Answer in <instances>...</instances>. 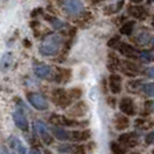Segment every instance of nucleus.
I'll list each match as a JSON object with an SVG mask.
<instances>
[{"instance_id": "1", "label": "nucleus", "mask_w": 154, "mask_h": 154, "mask_svg": "<svg viewBox=\"0 0 154 154\" xmlns=\"http://www.w3.org/2000/svg\"><path fill=\"white\" fill-rule=\"evenodd\" d=\"M62 44V36L58 34H49L43 38L39 45V54L43 56H54L59 52Z\"/></svg>"}, {"instance_id": "2", "label": "nucleus", "mask_w": 154, "mask_h": 154, "mask_svg": "<svg viewBox=\"0 0 154 154\" xmlns=\"http://www.w3.org/2000/svg\"><path fill=\"white\" fill-rule=\"evenodd\" d=\"M62 7L69 15H78L84 12V4L81 0H62Z\"/></svg>"}, {"instance_id": "3", "label": "nucleus", "mask_w": 154, "mask_h": 154, "mask_svg": "<svg viewBox=\"0 0 154 154\" xmlns=\"http://www.w3.org/2000/svg\"><path fill=\"white\" fill-rule=\"evenodd\" d=\"M32 128H34V131L38 134L41 138L43 139V141L45 143V145H50L54 143V138L51 137L49 129L45 124L41 121H36L32 123Z\"/></svg>"}, {"instance_id": "4", "label": "nucleus", "mask_w": 154, "mask_h": 154, "mask_svg": "<svg viewBox=\"0 0 154 154\" xmlns=\"http://www.w3.org/2000/svg\"><path fill=\"white\" fill-rule=\"evenodd\" d=\"M27 100L29 101V103L37 110L43 111V110L48 109V102H46L45 97L43 95H41L39 93H28L27 94Z\"/></svg>"}, {"instance_id": "5", "label": "nucleus", "mask_w": 154, "mask_h": 154, "mask_svg": "<svg viewBox=\"0 0 154 154\" xmlns=\"http://www.w3.org/2000/svg\"><path fill=\"white\" fill-rule=\"evenodd\" d=\"M34 73L36 77L41 78V79H45V80H51L54 79V69L46 64H41V63H36L34 64Z\"/></svg>"}, {"instance_id": "6", "label": "nucleus", "mask_w": 154, "mask_h": 154, "mask_svg": "<svg viewBox=\"0 0 154 154\" xmlns=\"http://www.w3.org/2000/svg\"><path fill=\"white\" fill-rule=\"evenodd\" d=\"M52 100L54 102L57 104V106H59V107H62V108H66V107H69V104H71V95L67 94V93L65 92L64 89H54V92H52Z\"/></svg>"}, {"instance_id": "7", "label": "nucleus", "mask_w": 154, "mask_h": 154, "mask_svg": "<svg viewBox=\"0 0 154 154\" xmlns=\"http://www.w3.org/2000/svg\"><path fill=\"white\" fill-rule=\"evenodd\" d=\"M51 123H54L57 126H64V128H72V126H81L84 125L80 122H77L73 118H66L62 115H52L50 118Z\"/></svg>"}, {"instance_id": "8", "label": "nucleus", "mask_w": 154, "mask_h": 154, "mask_svg": "<svg viewBox=\"0 0 154 154\" xmlns=\"http://www.w3.org/2000/svg\"><path fill=\"white\" fill-rule=\"evenodd\" d=\"M119 110L128 116H133L136 114V107L132 99L130 97H123L119 101Z\"/></svg>"}, {"instance_id": "9", "label": "nucleus", "mask_w": 154, "mask_h": 154, "mask_svg": "<svg viewBox=\"0 0 154 154\" xmlns=\"http://www.w3.org/2000/svg\"><path fill=\"white\" fill-rule=\"evenodd\" d=\"M117 50L123 54V56L129 57V58H138L139 54H140L136 48H133L130 44H126V43H121V42L117 45Z\"/></svg>"}, {"instance_id": "10", "label": "nucleus", "mask_w": 154, "mask_h": 154, "mask_svg": "<svg viewBox=\"0 0 154 154\" xmlns=\"http://www.w3.org/2000/svg\"><path fill=\"white\" fill-rule=\"evenodd\" d=\"M13 119L15 125L22 131H28V121L27 117L23 114V111L21 109H17L16 111L13 112Z\"/></svg>"}, {"instance_id": "11", "label": "nucleus", "mask_w": 154, "mask_h": 154, "mask_svg": "<svg viewBox=\"0 0 154 154\" xmlns=\"http://www.w3.org/2000/svg\"><path fill=\"white\" fill-rule=\"evenodd\" d=\"M86 112H87V106H86L85 102H78L72 108L67 110V114L71 117H74V118L82 117V116L86 115Z\"/></svg>"}, {"instance_id": "12", "label": "nucleus", "mask_w": 154, "mask_h": 154, "mask_svg": "<svg viewBox=\"0 0 154 154\" xmlns=\"http://www.w3.org/2000/svg\"><path fill=\"white\" fill-rule=\"evenodd\" d=\"M118 143L126 147H136L139 144V139L134 136V133H125L119 136Z\"/></svg>"}, {"instance_id": "13", "label": "nucleus", "mask_w": 154, "mask_h": 154, "mask_svg": "<svg viewBox=\"0 0 154 154\" xmlns=\"http://www.w3.org/2000/svg\"><path fill=\"white\" fill-rule=\"evenodd\" d=\"M109 88L112 94H119L122 91V78L118 74H111L109 77Z\"/></svg>"}, {"instance_id": "14", "label": "nucleus", "mask_w": 154, "mask_h": 154, "mask_svg": "<svg viewBox=\"0 0 154 154\" xmlns=\"http://www.w3.org/2000/svg\"><path fill=\"white\" fill-rule=\"evenodd\" d=\"M121 69H123V72L126 74V75H130V77H134L139 74V67L138 65H136L134 63L132 62H121L119 64Z\"/></svg>"}, {"instance_id": "15", "label": "nucleus", "mask_w": 154, "mask_h": 154, "mask_svg": "<svg viewBox=\"0 0 154 154\" xmlns=\"http://www.w3.org/2000/svg\"><path fill=\"white\" fill-rule=\"evenodd\" d=\"M128 13L133 17L138 19V20H145L148 15L147 11L143 6H129Z\"/></svg>"}, {"instance_id": "16", "label": "nucleus", "mask_w": 154, "mask_h": 154, "mask_svg": "<svg viewBox=\"0 0 154 154\" xmlns=\"http://www.w3.org/2000/svg\"><path fill=\"white\" fill-rule=\"evenodd\" d=\"M8 145L12 148V151L14 153H27V149L26 147L23 146V144L21 143V140L15 137V136H12L8 139Z\"/></svg>"}, {"instance_id": "17", "label": "nucleus", "mask_w": 154, "mask_h": 154, "mask_svg": "<svg viewBox=\"0 0 154 154\" xmlns=\"http://www.w3.org/2000/svg\"><path fill=\"white\" fill-rule=\"evenodd\" d=\"M92 136V132L89 130H75L69 132V139L73 141H85L88 140Z\"/></svg>"}, {"instance_id": "18", "label": "nucleus", "mask_w": 154, "mask_h": 154, "mask_svg": "<svg viewBox=\"0 0 154 154\" xmlns=\"http://www.w3.org/2000/svg\"><path fill=\"white\" fill-rule=\"evenodd\" d=\"M57 72H54V80L56 82H67V80L71 77V71L65 69H56Z\"/></svg>"}, {"instance_id": "19", "label": "nucleus", "mask_w": 154, "mask_h": 154, "mask_svg": "<svg viewBox=\"0 0 154 154\" xmlns=\"http://www.w3.org/2000/svg\"><path fill=\"white\" fill-rule=\"evenodd\" d=\"M114 124H115V128L117 130H125V129L129 128L130 121H129L128 117L117 114V115L115 116V119H114Z\"/></svg>"}, {"instance_id": "20", "label": "nucleus", "mask_w": 154, "mask_h": 154, "mask_svg": "<svg viewBox=\"0 0 154 154\" xmlns=\"http://www.w3.org/2000/svg\"><path fill=\"white\" fill-rule=\"evenodd\" d=\"M60 153H84V147L80 145H60L58 147Z\"/></svg>"}, {"instance_id": "21", "label": "nucleus", "mask_w": 154, "mask_h": 154, "mask_svg": "<svg viewBox=\"0 0 154 154\" xmlns=\"http://www.w3.org/2000/svg\"><path fill=\"white\" fill-rule=\"evenodd\" d=\"M52 132H54V137L59 140H69V132L64 130V129H60L58 128L57 125L52 129Z\"/></svg>"}, {"instance_id": "22", "label": "nucleus", "mask_w": 154, "mask_h": 154, "mask_svg": "<svg viewBox=\"0 0 154 154\" xmlns=\"http://www.w3.org/2000/svg\"><path fill=\"white\" fill-rule=\"evenodd\" d=\"M134 26H136V22L134 21H128V22H125L121 27V34H123V35H126V36H130L132 34V31H133V28H134Z\"/></svg>"}, {"instance_id": "23", "label": "nucleus", "mask_w": 154, "mask_h": 154, "mask_svg": "<svg viewBox=\"0 0 154 154\" xmlns=\"http://www.w3.org/2000/svg\"><path fill=\"white\" fill-rule=\"evenodd\" d=\"M12 63H13V56L11 52H8L4 56V58H2V62H1V71L2 72H6L9 67H11V65H12Z\"/></svg>"}, {"instance_id": "24", "label": "nucleus", "mask_w": 154, "mask_h": 154, "mask_svg": "<svg viewBox=\"0 0 154 154\" xmlns=\"http://www.w3.org/2000/svg\"><path fill=\"white\" fill-rule=\"evenodd\" d=\"M149 39H151L149 34L146 32V31H143V32H139L138 35H137V37L134 38V41L138 44H140V45H145V44H147L149 42Z\"/></svg>"}, {"instance_id": "25", "label": "nucleus", "mask_w": 154, "mask_h": 154, "mask_svg": "<svg viewBox=\"0 0 154 154\" xmlns=\"http://www.w3.org/2000/svg\"><path fill=\"white\" fill-rule=\"evenodd\" d=\"M138 58L143 63H151L154 59L153 54H151V52H148V51H141V52L139 54Z\"/></svg>"}, {"instance_id": "26", "label": "nucleus", "mask_w": 154, "mask_h": 154, "mask_svg": "<svg viewBox=\"0 0 154 154\" xmlns=\"http://www.w3.org/2000/svg\"><path fill=\"white\" fill-rule=\"evenodd\" d=\"M109 59V67L111 69H116V67H119V64H121V60L117 58V56H115L114 54H110L108 56Z\"/></svg>"}, {"instance_id": "27", "label": "nucleus", "mask_w": 154, "mask_h": 154, "mask_svg": "<svg viewBox=\"0 0 154 154\" xmlns=\"http://www.w3.org/2000/svg\"><path fill=\"white\" fill-rule=\"evenodd\" d=\"M141 91L148 96L154 97V84H145V85H143L141 86Z\"/></svg>"}, {"instance_id": "28", "label": "nucleus", "mask_w": 154, "mask_h": 154, "mask_svg": "<svg viewBox=\"0 0 154 154\" xmlns=\"http://www.w3.org/2000/svg\"><path fill=\"white\" fill-rule=\"evenodd\" d=\"M46 19L50 21V23L52 24V27H54V29H60V28L64 27V23L60 20H58L57 17H54V16H52V17H46Z\"/></svg>"}, {"instance_id": "29", "label": "nucleus", "mask_w": 154, "mask_h": 154, "mask_svg": "<svg viewBox=\"0 0 154 154\" xmlns=\"http://www.w3.org/2000/svg\"><path fill=\"white\" fill-rule=\"evenodd\" d=\"M110 148H111V151L116 154H119V153H125V149L122 148V147L119 146L118 144H116V143H111L110 144Z\"/></svg>"}, {"instance_id": "30", "label": "nucleus", "mask_w": 154, "mask_h": 154, "mask_svg": "<svg viewBox=\"0 0 154 154\" xmlns=\"http://www.w3.org/2000/svg\"><path fill=\"white\" fill-rule=\"evenodd\" d=\"M69 94L71 95V97H73V99H79V97L81 96L82 92H81L79 88H72L69 92Z\"/></svg>"}, {"instance_id": "31", "label": "nucleus", "mask_w": 154, "mask_h": 154, "mask_svg": "<svg viewBox=\"0 0 154 154\" xmlns=\"http://www.w3.org/2000/svg\"><path fill=\"white\" fill-rule=\"evenodd\" d=\"M145 143L147 145H153L154 144V131L147 133L146 137H145Z\"/></svg>"}, {"instance_id": "32", "label": "nucleus", "mask_w": 154, "mask_h": 154, "mask_svg": "<svg viewBox=\"0 0 154 154\" xmlns=\"http://www.w3.org/2000/svg\"><path fill=\"white\" fill-rule=\"evenodd\" d=\"M118 43H119V37L118 36H115V37H112L111 39L108 41V45L111 46V48H117Z\"/></svg>"}, {"instance_id": "33", "label": "nucleus", "mask_w": 154, "mask_h": 154, "mask_svg": "<svg viewBox=\"0 0 154 154\" xmlns=\"http://www.w3.org/2000/svg\"><path fill=\"white\" fill-rule=\"evenodd\" d=\"M145 74H146L148 78L154 79V66H152V67H148V69L145 71Z\"/></svg>"}, {"instance_id": "34", "label": "nucleus", "mask_w": 154, "mask_h": 154, "mask_svg": "<svg viewBox=\"0 0 154 154\" xmlns=\"http://www.w3.org/2000/svg\"><path fill=\"white\" fill-rule=\"evenodd\" d=\"M42 13H43V9H42V8H37V9L32 11V13H31V16H32V17H35V16H37L38 14H42Z\"/></svg>"}, {"instance_id": "35", "label": "nucleus", "mask_w": 154, "mask_h": 154, "mask_svg": "<svg viewBox=\"0 0 154 154\" xmlns=\"http://www.w3.org/2000/svg\"><path fill=\"white\" fill-rule=\"evenodd\" d=\"M30 152H31V153H41V151H39V149H37V148H34V149H31Z\"/></svg>"}, {"instance_id": "36", "label": "nucleus", "mask_w": 154, "mask_h": 154, "mask_svg": "<svg viewBox=\"0 0 154 154\" xmlns=\"http://www.w3.org/2000/svg\"><path fill=\"white\" fill-rule=\"evenodd\" d=\"M24 46H30V43H29V41H24Z\"/></svg>"}, {"instance_id": "37", "label": "nucleus", "mask_w": 154, "mask_h": 154, "mask_svg": "<svg viewBox=\"0 0 154 154\" xmlns=\"http://www.w3.org/2000/svg\"><path fill=\"white\" fill-rule=\"evenodd\" d=\"M132 2H136V4H139V2H141L143 0H131Z\"/></svg>"}, {"instance_id": "38", "label": "nucleus", "mask_w": 154, "mask_h": 154, "mask_svg": "<svg viewBox=\"0 0 154 154\" xmlns=\"http://www.w3.org/2000/svg\"><path fill=\"white\" fill-rule=\"evenodd\" d=\"M151 44H152V48L154 49V37L152 38V41H151Z\"/></svg>"}, {"instance_id": "39", "label": "nucleus", "mask_w": 154, "mask_h": 154, "mask_svg": "<svg viewBox=\"0 0 154 154\" xmlns=\"http://www.w3.org/2000/svg\"><path fill=\"white\" fill-rule=\"evenodd\" d=\"M148 1V4H152V2H154V0H147Z\"/></svg>"}]
</instances>
